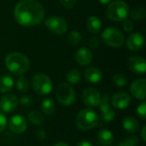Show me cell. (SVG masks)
<instances>
[{
  "label": "cell",
  "instance_id": "cell-29",
  "mask_svg": "<svg viewBox=\"0 0 146 146\" xmlns=\"http://www.w3.org/2000/svg\"><path fill=\"white\" fill-rule=\"evenodd\" d=\"M138 144H139L138 137L135 135H131L123 139L119 143V146H138Z\"/></svg>",
  "mask_w": 146,
  "mask_h": 146
},
{
  "label": "cell",
  "instance_id": "cell-26",
  "mask_svg": "<svg viewBox=\"0 0 146 146\" xmlns=\"http://www.w3.org/2000/svg\"><path fill=\"white\" fill-rule=\"evenodd\" d=\"M131 17L136 21H141L145 18V9L144 8H136L131 12Z\"/></svg>",
  "mask_w": 146,
  "mask_h": 146
},
{
  "label": "cell",
  "instance_id": "cell-32",
  "mask_svg": "<svg viewBox=\"0 0 146 146\" xmlns=\"http://www.w3.org/2000/svg\"><path fill=\"white\" fill-rule=\"evenodd\" d=\"M137 114L144 121L146 120V103L143 102L141 104L139 105L137 108Z\"/></svg>",
  "mask_w": 146,
  "mask_h": 146
},
{
  "label": "cell",
  "instance_id": "cell-34",
  "mask_svg": "<svg viewBox=\"0 0 146 146\" xmlns=\"http://www.w3.org/2000/svg\"><path fill=\"white\" fill-rule=\"evenodd\" d=\"M88 44H89L90 48H92V49H97V48H98L101 45V40H100V38L94 37V38H92L89 40Z\"/></svg>",
  "mask_w": 146,
  "mask_h": 146
},
{
  "label": "cell",
  "instance_id": "cell-14",
  "mask_svg": "<svg viewBox=\"0 0 146 146\" xmlns=\"http://www.w3.org/2000/svg\"><path fill=\"white\" fill-rule=\"evenodd\" d=\"M145 38L139 33H134L129 35L127 39V46L132 51H138L144 47Z\"/></svg>",
  "mask_w": 146,
  "mask_h": 146
},
{
  "label": "cell",
  "instance_id": "cell-20",
  "mask_svg": "<svg viewBox=\"0 0 146 146\" xmlns=\"http://www.w3.org/2000/svg\"><path fill=\"white\" fill-rule=\"evenodd\" d=\"M86 27L90 33H98L102 28V21L98 16H90L86 21Z\"/></svg>",
  "mask_w": 146,
  "mask_h": 146
},
{
  "label": "cell",
  "instance_id": "cell-16",
  "mask_svg": "<svg viewBox=\"0 0 146 146\" xmlns=\"http://www.w3.org/2000/svg\"><path fill=\"white\" fill-rule=\"evenodd\" d=\"M93 58L92 53L90 50V49L86 47H81L78 49L75 52V60L77 63H79L81 66L88 65L92 62Z\"/></svg>",
  "mask_w": 146,
  "mask_h": 146
},
{
  "label": "cell",
  "instance_id": "cell-40",
  "mask_svg": "<svg viewBox=\"0 0 146 146\" xmlns=\"http://www.w3.org/2000/svg\"><path fill=\"white\" fill-rule=\"evenodd\" d=\"M141 136H142V139L144 142L146 141V127L145 126L143 128H142V131H141Z\"/></svg>",
  "mask_w": 146,
  "mask_h": 146
},
{
  "label": "cell",
  "instance_id": "cell-9",
  "mask_svg": "<svg viewBox=\"0 0 146 146\" xmlns=\"http://www.w3.org/2000/svg\"><path fill=\"white\" fill-rule=\"evenodd\" d=\"M100 99H101V96L97 89L93 87H87L83 91L82 101L86 106L90 108L97 107L99 104Z\"/></svg>",
  "mask_w": 146,
  "mask_h": 146
},
{
  "label": "cell",
  "instance_id": "cell-42",
  "mask_svg": "<svg viewBox=\"0 0 146 146\" xmlns=\"http://www.w3.org/2000/svg\"><path fill=\"white\" fill-rule=\"evenodd\" d=\"M53 146H68L66 143H63V142H58L56 144H55Z\"/></svg>",
  "mask_w": 146,
  "mask_h": 146
},
{
  "label": "cell",
  "instance_id": "cell-5",
  "mask_svg": "<svg viewBox=\"0 0 146 146\" xmlns=\"http://www.w3.org/2000/svg\"><path fill=\"white\" fill-rule=\"evenodd\" d=\"M102 40L105 44L110 47L118 48L124 44L125 37L119 29L110 27L103 32Z\"/></svg>",
  "mask_w": 146,
  "mask_h": 146
},
{
  "label": "cell",
  "instance_id": "cell-31",
  "mask_svg": "<svg viewBox=\"0 0 146 146\" xmlns=\"http://www.w3.org/2000/svg\"><path fill=\"white\" fill-rule=\"evenodd\" d=\"M102 118L104 121L106 122H110V121H113L115 118V112L114 110L110 109V110L104 112V113H102Z\"/></svg>",
  "mask_w": 146,
  "mask_h": 146
},
{
  "label": "cell",
  "instance_id": "cell-17",
  "mask_svg": "<svg viewBox=\"0 0 146 146\" xmlns=\"http://www.w3.org/2000/svg\"><path fill=\"white\" fill-rule=\"evenodd\" d=\"M85 79L92 84L99 83L103 80V73L101 70L96 67H89L84 72Z\"/></svg>",
  "mask_w": 146,
  "mask_h": 146
},
{
  "label": "cell",
  "instance_id": "cell-33",
  "mask_svg": "<svg viewBox=\"0 0 146 146\" xmlns=\"http://www.w3.org/2000/svg\"><path fill=\"white\" fill-rule=\"evenodd\" d=\"M20 104L22 107H29L33 104V99L31 97L28 96H23L20 99Z\"/></svg>",
  "mask_w": 146,
  "mask_h": 146
},
{
  "label": "cell",
  "instance_id": "cell-12",
  "mask_svg": "<svg viewBox=\"0 0 146 146\" xmlns=\"http://www.w3.org/2000/svg\"><path fill=\"white\" fill-rule=\"evenodd\" d=\"M18 98L14 94H6L0 99V110L4 113H12L17 108Z\"/></svg>",
  "mask_w": 146,
  "mask_h": 146
},
{
  "label": "cell",
  "instance_id": "cell-30",
  "mask_svg": "<svg viewBox=\"0 0 146 146\" xmlns=\"http://www.w3.org/2000/svg\"><path fill=\"white\" fill-rule=\"evenodd\" d=\"M16 86H17V89L19 90V92H22V93H25L28 91L29 89V83H28V80H27V78L25 77H20L18 80H17V82H16Z\"/></svg>",
  "mask_w": 146,
  "mask_h": 146
},
{
  "label": "cell",
  "instance_id": "cell-19",
  "mask_svg": "<svg viewBox=\"0 0 146 146\" xmlns=\"http://www.w3.org/2000/svg\"><path fill=\"white\" fill-rule=\"evenodd\" d=\"M122 127L128 133H136L139 129V122L133 116H127L122 121Z\"/></svg>",
  "mask_w": 146,
  "mask_h": 146
},
{
  "label": "cell",
  "instance_id": "cell-25",
  "mask_svg": "<svg viewBox=\"0 0 146 146\" xmlns=\"http://www.w3.org/2000/svg\"><path fill=\"white\" fill-rule=\"evenodd\" d=\"M28 120L34 125L40 126L44 122V117L38 111H32L28 115Z\"/></svg>",
  "mask_w": 146,
  "mask_h": 146
},
{
  "label": "cell",
  "instance_id": "cell-35",
  "mask_svg": "<svg viewBox=\"0 0 146 146\" xmlns=\"http://www.w3.org/2000/svg\"><path fill=\"white\" fill-rule=\"evenodd\" d=\"M61 4L66 9H72L76 4V0H59Z\"/></svg>",
  "mask_w": 146,
  "mask_h": 146
},
{
  "label": "cell",
  "instance_id": "cell-1",
  "mask_svg": "<svg viewBox=\"0 0 146 146\" xmlns=\"http://www.w3.org/2000/svg\"><path fill=\"white\" fill-rule=\"evenodd\" d=\"M16 22L23 27H33L42 22L44 18V9L36 0H21L14 9Z\"/></svg>",
  "mask_w": 146,
  "mask_h": 146
},
{
  "label": "cell",
  "instance_id": "cell-38",
  "mask_svg": "<svg viewBox=\"0 0 146 146\" xmlns=\"http://www.w3.org/2000/svg\"><path fill=\"white\" fill-rule=\"evenodd\" d=\"M36 136H37V138H38L39 140H44V139H45V138H46V133H45V131H44V129L39 128V129L37 131Z\"/></svg>",
  "mask_w": 146,
  "mask_h": 146
},
{
  "label": "cell",
  "instance_id": "cell-23",
  "mask_svg": "<svg viewBox=\"0 0 146 146\" xmlns=\"http://www.w3.org/2000/svg\"><path fill=\"white\" fill-rule=\"evenodd\" d=\"M67 80L71 84H77L81 80V73L78 69H71L67 74Z\"/></svg>",
  "mask_w": 146,
  "mask_h": 146
},
{
  "label": "cell",
  "instance_id": "cell-13",
  "mask_svg": "<svg viewBox=\"0 0 146 146\" xmlns=\"http://www.w3.org/2000/svg\"><path fill=\"white\" fill-rule=\"evenodd\" d=\"M9 127L13 133L20 134L26 131L27 127V123L23 116L16 115L10 118L9 122Z\"/></svg>",
  "mask_w": 146,
  "mask_h": 146
},
{
  "label": "cell",
  "instance_id": "cell-15",
  "mask_svg": "<svg viewBox=\"0 0 146 146\" xmlns=\"http://www.w3.org/2000/svg\"><path fill=\"white\" fill-rule=\"evenodd\" d=\"M131 103V97L125 92H120L115 93L112 98V105L119 110L126 109Z\"/></svg>",
  "mask_w": 146,
  "mask_h": 146
},
{
  "label": "cell",
  "instance_id": "cell-28",
  "mask_svg": "<svg viewBox=\"0 0 146 146\" xmlns=\"http://www.w3.org/2000/svg\"><path fill=\"white\" fill-rule=\"evenodd\" d=\"M98 106H99V110L101 111V114L104 113V112H106L111 109L110 105V97L108 94H104L101 98Z\"/></svg>",
  "mask_w": 146,
  "mask_h": 146
},
{
  "label": "cell",
  "instance_id": "cell-36",
  "mask_svg": "<svg viewBox=\"0 0 146 146\" xmlns=\"http://www.w3.org/2000/svg\"><path fill=\"white\" fill-rule=\"evenodd\" d=\"M7 118L2 111H0V132L3 131L7 127Z\"/></svg>",
  "mask_w": 146,
  "mask_h": 146
},
{
  "label": "cell",
  "instance_id": "cell-37",
  "mask_svg": "<svg viewBox=\"0 0 146 146\" xmlns=\"http://www.w3.org/2000/svg\"><path fill=\"white\" fill-rule=\"evenodd\" d=\"M123 28L126 32H131L133 29V23L129 20H124Z\"/></svg>",
  "mask_w": 146,
  "mask_h": 146
},
{
  "label": "cell",
  "instance_id": "cell-6",
  "mask_svg": "<svg viewBox=\"0 0 146 146\" xmlns=\"http://www.w3.org/2000/svg\"><path fill=\"white\" fill-rule=\"evenodd\" d=\"M56 98L61 104L69 106L75 100V92L68 84L62 83L56 89Z\"/></svg>",
  "mask_w": 146,
  "mask_h": 146
},
{
  "label": "cell",
  "instance_id": "cell-21",
  "mask_svg": "<svg viewBox=\"0 0 146 146\" xmlns=\"http://www.w3.org/2000/svg\"><path fill=\"white\" fill-rule=\"evenodd\" d=\"M14 87V80L9 74H3L0 77V92L6 93Z\"/></svg>",
  "mask_w": 146,
  "mask_h": 146
},
{
  "label": "cell",
  "instance_id": "cell-18",
  "mask_svg": "<svg viewBox=\"0 0 146 146\" xmlns=\"http://www.w3.org/2000/svg\"><path fill=\"white\" fill-rule=\"evenodd\" d=\"M98 141L104 146L110 145L114 141V135L113 133L108 129H102L97 134Z\"/></svg>",
  "mask_w": 146,
  "mask_h": 146
},
{
  "label": "cell",
  "instance_id": "cell-10",
  "mask_svg": "<svg viewBox=\"0 0 146 146\" xmlns=\"http://www.w3.org/2000/svg\"><path fill=\"white\" fill-rule=\"evenodd\" d=\"M127 67L133 73L139 75H143L146 72L145 59L139 56H131L127 60Z\"/></svg>",
  "mask_w": 146,
  "mask_h": 146
},
{
  "label": "cell",
  "instance_id": "cell-39",
  "mask_svg": "<svg viewBox=\"0 0 146 146\" xmlns=\"http://www.w3.org/2000/svg\"><path fill=\"white\" fill-rule=\"evenodd\" d=\"M76 146H93L92 145V143H90V142H88V141H80L78 145Z\"/></svg>",
  "mask_w": 146,
  "mask_h": 146
},
{
  "label": "cell",
  "instance_id": "cell-41",
  "mask_svg": "<svg viewBox=\"0 0 146 146\" xmlns=\"http://www.w3.org/2000/svg\"><path fill=\"white\" fill-rule=\"evenodd\" d=\"M102 4H108V3H111V1L112 0H98Z\"/></svg>",
  "mask_w": 146,
  "mask_h": 146
},
{
  "label": "cell",
  "instance_id": "cell-22",
  "mask_svg": "<svg viewBox=\"0 0 146 146\" xmlns=\"http://www.w3.org/2000/svg\"><path fill=\"white\" fill-rule=\"evenodd\" d=\"M41 109H42V111L44 114H45L47 115H50L56 110V104L51 98H45L42 102Z\"/></svg>",
  "mask_w": 146,
  "mask_h": 146
},
{
  "label": "cell",
  "instance_id": "cell-3",
  "mask_svg": "<svg viewBox=\"0 0 146 146\" xmlns=\"http://www.w3.org/2000/svg\"><path fill=\"white\" fill-rule=\"evenodd\" d=\"M99 119L98 114L92 109L87 108L82 110L76 117V127L82 130L87 131L95 127L98 124Z\"/></svg>",
  "mask_w": 146,
  "mask_h": 146
},
{
  "label": "cell",
  "instance_id": "cell-7",
  "mask_svg": "<svg viewBox=\"0 0 146 146\" xmlns=\"http://www.w3.org/2000/svg\"><path fill=\"white\" fill-rule=\"evenodd\" d=\"M33 86L39 95H47L52 90V81L44 74H36L33 78Z\"/></svg>",
  "mask_w": 146,
  "mask_h": 146
},
{
  "label": "cell",
  "instance_id": "cell-24",
  "mask_svg": "<svg viewBox=\"0 0 146 146\" xmlns=\"http://www.w3.org/2000/svg\"><path fill=\"white\" fill-rule=\"evenodd\" d=\"M68 41L69 44H71L72 45H78L81 43L82 41V36L80 34V32L78 31H72L69 33L68 36Z\"/></svg>",
  "mask_w": 146,
  "mask_h": 146
},
{
  "label": "cell",
  "instance_id": "cell-8",
  "mask_svg": "<svg viewBox=\"0 0 146 146\" xmlns=\"http://www.w3.org/2000/svg\"><path fill=\"white\" fill-rule=\"evenodd\" d=\"M45 26L48 30L57 35L65 33L68 27L67 21L60 16H49L45 20Z\"/></svg>",
  "mask_w": 146,
  "mask_h": 146
},
{
  "label": "cell",
  "instance_id": "cell-4",
  "mask_svg": "<svg viewBox=\"0 0 146 146\" xmlns=\"http://www.w3.org/2000/svg\"><path fill=\"white\" fill-rule=\"evenodd\" d=\"M129 14L128 4L122 0H116L110 3L106 9V15L109 19L114 21L126 20Z\"/></svg>",
  "mask_w": 146,
  "mask_h": 146
},
{
  "label": "cell",
  "instance_id": "cell-2",
  "mask_svg": "<svg viewBox=\"0 0 146 146\" xmlns=\"http://www.w3.org/2000/svg\"><path fill=\"white\" fill-rule=\"evenodd\" d=\"M5 65L9 72L15 75H21L30 68L29 59L19 52L9 53L5 57Z\"/></svg>",
  "mask_w": 146,
  "mask_h": 146
},
{
  "label": "cell",
  "instance_id": "cell-11",
  "mask_svg": "<svg viewBox=\"0 0 146 146\" xmlns=\"http://www.w3.org/2000/svg\"><path fill=\"white\" fill-rule=\"evenodd\" d=\"M130 92L132 95L139 99L145 100L146 98V80L145 78L135 80L130 86Z\"/></svg>",
  "mask_w": 146,
  "mask_h": 146
},
{
  "label": "cell",
  "instance_id": "cell-43",
  "mask_svg": "<svg viewBox=\"0 0 146 146\" xmlns=\"http://www.w3.org/2000/svg\"><path fill=\"white\" fill-rule=\"evenodd\" d=\"M113 146H115V145H113Z\"/></svg>",
  "mask_w": 146,
  "mask_h": 146
},
{
  "label": "cell",
  "instance_id": "cell-27",
  "mask_svg": "<svg viewBox=\"0 0 146 146\" xmlns=\"http://www.w3.org/2000/svg\"><path fill=\"white\" fill-rule=\"evenodd\" d=\"M112 81L113 83L118 86V87H123L127 85V77L122 74H116L115 75H113L112 77Z\"/></svg>",
  "mask_w": 146,
  "mask_h": 146
}]
</instances>
